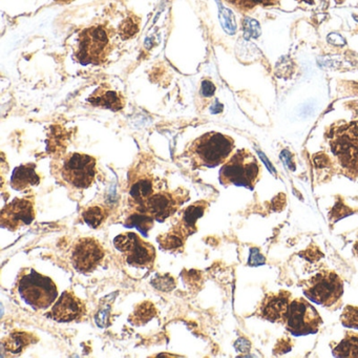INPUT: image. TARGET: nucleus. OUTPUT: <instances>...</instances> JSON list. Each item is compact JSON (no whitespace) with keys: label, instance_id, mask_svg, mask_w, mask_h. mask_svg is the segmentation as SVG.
<instances>
[{"label":"nucleus","instance_id":"obj_1","mask_svg":"<svg viewBox=\"0 0 358 358\" xmlns=\"http://www.w3.org/2000/svg\"><path fill=\"white\" fill-rule=\"evenodd\" d=\"M234 141L223 134H205L192 141L185 150V156L189 159L194 169L219 166L224 164L231 156Z\"/></svg>","mask_w":358,"mask_h":358},{"label":"nucleus","instance_id":"obj_2","mask_svg":"<svg viewBox=\"0 0 358 358\" xmlns=\"http://www.w3.org/2000/svg\"><path fill=\"white\" fill-rule=\"evenodd\" d=\"M331 150L343 171L358 177V121L331 127L328 134Z\"/></svg>","mask_w":358,"mask_h":358},{"label":"nucleus","instance_id":"obj_3","mask_svg":"<svg viewBox=\"0 0 358 358\" xmlns=\"http://www.w3.org/2000/svg\"><path fill=\"white\" fill-rule=\"evenodd\" d=\"M259 161L249 150H238L224 163L220 171V182L224 186H241L252 189L259 180Z\"/></svg>","mask_w":358,"mask_h":358},{"label":"nucleus","instance_id":"obj_4","mask_svg":"<svg viewBox=\"0 0 358 358\" xmlns=\"http://www.w3.org/2000/svg\"><path fill=\"white\" fill-rule=\"evenodd\" d=\"M20 296L35 309H45L57 297V288L51 278L41 275L35 270L22 276L18 282Z\"/></svg>","mask_w":358,"mask_h":358},{"label":"nucleus","instance_id":"obj_5","mask_svg":"<svg viewBox=\"0 0 358 358\" xmlns=\"http://www.w3.org/2000/svg\"><path fill=\"white\" fill-rule=\"evenodd\" d=\"M112 51L108 30L103 27H92L81 33L76 50V58L83 64H101Z\"/></svg>","mask_w":358,"mask_h":358},{"label":"nucleus","instance_id":"obj_6","mask_svg":"<svg viewBox=\"0 0 358 358\" xmlns=\"http://www.w3.org/2000/svg\"><path fill=\"white\" fill-rule=\"evenodd\" d=\"M287 329L294 336H305L317 332L322 320L315 308L306 299L291 301L286 320Z\"/></svg>","mask_w":358,"mask_h":358},{"label":"nucleus","instance_id":"obj_7","mask_svg":"<svg viewBox=\"0 0 358 358\" xmlns=\"http://www.w3.org/2000/svg\"><path fill=\"white\" fill-rule=\"evenodd\" d=\"M343 287L341 278L334 272L324 271L310 278L303 292L306 296L318 305L331 306L343 295Z\"/></svg>","mask_w":358,"mask_h":358},{"label":"nucleus","instance_id":"obj_8","mask_svg":"<svg viewBox=\"0 0 358 358\" xmlns=\"http://www.w3.org/2000/svg\"><path fill=\"white\" fill-rule=\"evenodd\" d=\"M60 175L73 187L79 189L90 187L95 179V158L87 155L70 154L62 163Z\"/></svg>","mask_w":358,"mask_h":358},{"label":"nucleus","instance_id":"obj_9","mask_svg":"<svg viewBox=\"0 0 358 358\" xmlns=\"http://www.w3.org/2000/svg\"><path fill=\"white\" fill-rule=\"evenodd\" d=\"M115 247L124 255L127 263L138 267H150L154 264L155 248L143 242L137 234H125L115 238Z\"/></svg>","mask_w":358,"mask_h":358},{"label":"nucleus","instance_id":"obj_10","mask_svg":"<svg viewBox=\"0 0 358 358\" xmlns=\"http://www.w3.org/2000/svg\"><path fill=\"white\" fill-rule=\"evenodd\" d=\"M182 201L183 198L181 194L158 192L152 194L145 202L137 206V209L140 213H146L155 220L163 222L177 210Z\"/></svg>","mask_w":358,"mask_h":358},{"label":"nucleus","instance_id":"obj_11","mask_svg":"<svg viewBox=\"0 0 358 358\" xmlns=\"http://www.w3.org/2000/svg\"><path fill=\"white\" fill-rule=\"evenodd\" d=\"M35 217L34 206L26 199H15L1 211L0 224L10 230H16L32 223Z\"/></svg>","mask_w":358,"mask_h":358},{"label":"nucleus","instance_id":"obj_12","mask_svg":"<svg viewBox=\"0 0 358 358\" xmlns=\"http://www.w3.org/2000/svg\"><path fill=\"white\" fill-rule=\"evenodd\" d=\"M101 245L94 238H83L77 243L73 251V264L80 272H90L95 269L103 259Z\"/></svg>","mask_w":358,"mask_h":358},{"label":"nucleus","instance_id":"obj_13","mask_svg":"<svg viewBox=\"0 0 358 358\" xmlns=\"http://www.w3.org/2000/svg\"><path fill=\"white\" fill-rule=\"evenodd\" d=\"M291 303V294L288 292L276 293L266 297L262 303V317L274 322H285Z\"/></svg>","mask_w":358,"mask_h":358},{"label":"nucleus","instance_id":"obj_14","mask_svg":"<svg viewBox=\"0 0 358 358\" xmlns=\"http://www.w3.org/2000/svg\"><path fill=\"white\" fill-rule=\"evenodd\" d=\"M85 312V308L80 299L73 293L64 292L52 309L51 315L58 322H72L80 318Z\"/></svg>","mask_w":358,"mask_h":358},{"label":"nucleus","instance_id":"obj_15","mask_svg":"<svg viewBox=\"0 0 358 358\" xmlns=\"http://www.w3.org/2000/svg\"><path fill=\"white\" fill-rule=\"evenodd\" d=\"M207 206H208V204L205 201H199V202L188 206L184 210L183 215H182L179 223L171 230V232H173V234L179 236L185 242L188 236H192V234L196 232V221L201 217H203Z\"/></svg>","mask_w":358,"mask_h":358},{"label":"nucleus","instance_id":"obj_16","mask_svg":"<svg viewBox=\"0 0 358 358\" xmlns=\"http://www.w3.org/2000/svg\"><path fill=\"white\" fill-rule=\"evenodd\" d=\"M89 102L95 106L108 108V110L118 112L124 108L125 99L123 96L119 95L117 92L100 85L93 95L89 98Z\"/></svg>","mask_w":358,"mask_h":358},{"label":"nucleus","instance_id":"obj_17","mask_svg":"<svg viewBox=\"0 0 358 358\" xmlns=\"http://www.w3.org/2000/svg\"><path fill=\"white\" fill-rule=\"evenodd\" d=\"M41 178L35 171L34 164L22 165L14 171L11 185L14 189L24 190L30 186L38 185Z\"/></svg>","mask_w":358,"mask_h":358},{"label":"nucleus","instance_id":"obj_18","mask_svg":"<svg viewBox=\"0 0 358 358\" xmlns=\"http://www.w3.org/2000/svg\"><path fill=\"white\" fill-rule=\"evenodd\" d=\"M152 194H154L152 181L150 179H148V178L136 182V183L131 186V192H129L131 202L135 203L136 207L145 202Z\"/></svg>","mask_w":358,"mask_h":358},{"label":"nucleus","instance_id":"obj_19","mask_svg":"<svg viewBox=\"0 0 358 358\" xmlns=\"http://www.w3.org/2000/svg\"><path fill=\"white\" fill-rule=\"evenodd\" d=\"M33 341H34V335L26 332H15L12 333L7 339H5L3 345L8 352L17 354L31 345Z\"/></svg>","mask_w":358,"mask_h":358},{"label":"nucleus","instance_id":"obj_20","mask_svg":"<svg viewBox=\"0 0 358 358\" xmlns=\"http://www.w3.org/2000/svg\"><path fill=\"white\" fill-rule=\"evenodd\" d=\"M156 313L157 310L154 303L150 301H144L135 308V311L129 317V322L135 326H142L154 318Z\"/></svg>","mask_w":358,"mask_h":358},{"label":"nucleus","instance_id":"obj_21","mask_svg":"<svg viewBox=\"0 0 358 358\" xmlns=\"http://www.w3.org/2000/svg\"><path fill=\"white\" fill-rule=\"evenodd\" d=\"M335 356L339 357H358V335L345 337L333 350Z\"/></svg>","mask_w":358,"mask_h":358},{"label":"nucleus","instance_id":"obj_22","mask_svg":"<svg viewBox=\"0 0 358 358\" xmlns=\"http://www.w3.org/2000/svg\"><path fill=\"white\" fill-rule=\"evenodd\" d=\"M154 217L150 215H146V213H134L131 217L127 219L125 222V225L127 227H134L136 229L139 230L143 236H148V231L152 229L154 226Z\"/></svg>","mask_w":358,"mask_h":358},{"label":"nucleus","instance_id":"obj_23","mask_svg":"<svg viewBox=\"0 0 358 358\" xmlns=\"http://www.w3.org/2000/svg\"><path fill=\"white\" fill-rule=\"evenodd\" d=\"M83 220L89 224L92 228H97L101 225L106 220V213L103 208L99 206H93L85 210L83 215Z\"/></svg>","mask_w":358,"mask_h":358},{"label":"nucleus","instance_id":"obj_24","mask_svg":"<svg viewBox=\"0 0 358 358\" xmlns=\"http://www.w3.org/2000/svg\"><path fill=\"white\" fill-rule=\"evenodd\" d=\"M230 3L238 8L241 11H249L257 6H273L278 3V0H229Z\"/></svg>","mask_w":358,"mask_h":358},{"label":"nucleus","instance_id":"obj_25","mask_svg":"<svg viewBox=\"0 0 358 358\" xmlns=\"http://www.w3.org/2000/svg\"><path fill=\"white\" fill-rule=\"evenodd\" d=\"M158 241L160 242L161 246H162L163 248L169 249V250L181 248L184 245V241L171 231H169V234H163L162 236L158 238Z\"/></svg>","mask_w":358,"mask_h":358},{"label":"nucleus","instance_id":"obj_26","mask_svg":"<svg viewBox=\"0 0 358 358\" xmlns=\"http://www.w3.org/2000/svg\"><path fill=\"white\" fill-rule=\"evenodd\" d=\"M152 282L157 289L162 291L173 290L176 286L175 280L169 275L157 276Z\"/></svg>","mask_w":358,"mask_h":358},{"label":"nucleus","instance_id":"obj_27","mask_svg":"<svg viewBox=\"0 0 358 358\" xmlns=\"http://www.w3.org/2000/svg\"><path fill=\"white\" fill-rule=\"evenodd\" d=\"M343 324L347 327L358 329V309L349 307L345 309L343 315Z\"/></svg>","mask_w":358,"mask_h":358},{"label":"nucleus","instance_id":"obj_28","mask_svg":"<svg viewBox=\"0 0 358 358\" xmlns=\"http://www.w3.org/2000/svg\"><path fill=\"white\" fill-rule=\"evenodd\" d=\"M138 24L131 18L124 20L120 26V35L123 38H129L137 33Z\"/></svg>","mask_w":358,"mask_h":358},{"label":"nucleus","instance_id":"obj_29","mask_svg":"<svg viewBox=\"0 0 358 358\" xmlns=\"http://www.w3.org/2000/svg\"><path fill=\"white\" fill-rule=\"evenodd\" d=\"M108 317H110V308H103L96 314V322L99 327H106L108 324Z\"/></svg>","mask_w":358,"mask_h":358},{"label":"nucleus","instance_id":"obj_30","mask_svg":"<svg viewBox=\"0 0 358 358\" xmlns=\"http://www.w3.org/2000/svg\"><path fill=\"white\" fill-rule=\"evenodd\" d=\"M215 87L213 85V83L210 81L205 80L203 81L202 83V90H201V93L204 97H211V96L215 94Z\"/></svg>","mask_w":358,"mask_h":358},{"label":"nucleus","instance_id":"obj_31","mask_svg":"<svg viewBox=\"0 0 358 358\" xmlns=\"http://www.w3.org/2000/svg\"><path fill=\"white\" fill-rule=\"evenodd\" d=\"M253 262H255V265H262V264L265 263V259H264V257L259 255V252L257 250V249H252V250H251L249 264L252 265Z\"/></svg>","mask_w":358,"mask_h":358},{"label":"nucleus","instance_id":"obj_32","mask_svg":"<svg viewBox=\"0 0 358 358\" xmlns=\"http://www.w3.org/2000/svg\"><path fill=\"white\" fill-rule=\"evenodd\" d=\"M56 1L60 3H71V1H73V0H56Z\"/></svg>","mask_w":358,"mask_h":358},{"label":"nucleus","instance_id":"obj_33","mask_svg":"<svg viewBox=\"0 0 358 358\" xmlns=\"http://www.w3.org/2000/svg\"><path fill=\"white\" fill-rule=\"evenodd\" d=\"M297 1H301V3H313V0H297Z\"/></svg>","mask_w":358,"mask_h":358},{"label":"nucleus","instance_id":"obj_34","mask_svg":"<svg viewBox=\"0 0 358 358\" xmlns=\"http://www.w3.org/2000/svg\"><path fill=\"white\" fill-rule=\"evenodd\" d=\"M337 3H343V0H336Z\"/></svg>","mask_w":358,"mask_h":358}]
</instances>
